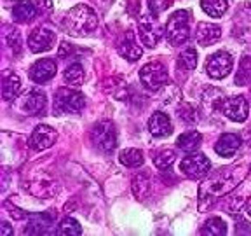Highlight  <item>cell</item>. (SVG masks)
<instances>
[{
  "label": "cell",
  "mask_w": 251,
  "mask_h": 236,
  "mask_svg": "<svg viewBox=\"0 0 251 236\" xmlns=\"http://www.w3.org/2000/svg\"><path fill=\"white\" fill-rule=\"evenodd\" d=\"M98 16L89 5H75L63 18V28L74 37L91 35L98 28Z\"/></svg>",
  "instance_id": "cell-1"
},
{
  "label": "cell",
  "mask_w": 251,
  "mask_h": 236,
  "mask_svg": "<svg viewBox=\"0 0 251 236\" xmlns=\"http://www.w3.org/2000/svg\"><path fill=\"white\" fill-rule=\"evenodd\" d=\"M166 37L173 46H181L190 37V12L176 11L168 20L166 25Z\"/></svg>",
  "instance_id": "cell-2"
},
{
  "label": "cell",
  "mask_w": 251,
  "mask_h": 236,
  "mask_svg": "<svg viewBox=\"0 0 251 236\" xmlns=\"http://www.w3.org/2000/svg\"><path fill=\"white\" fill-rule=\"evenodd\" d=\"M86 105V98L80 91L70 88H59L54 93V112L56 114H78Z\"/></svg>",
  "instance_id": "cell-3"
},
{
  "label": "cell",
  "mask_w": 251,
  "mask_h": 236,
  "mask_svg": "<svg viewBox=\"0 0 251 236\" xmlns=\"http://www.w3.org/2000/svg\"><path fill=\"white\" fill-rule=\"evenodd\" d=\"M91 140L100 150L110 152L117 147V130L112 121H100L91 130Z\"/></svg>",
  "instance_id": "cell-4"
},
{
  "label": "cell",
  "mask_w": 251,
  "mask_h": 236,
  "mask_svg": "<svg viewBox=\"0 0 251 236\" xmlns=\"http://www.w3.org/2000/svg\"><path fill=\"white\" fill-rule=\"evenodd\" d=\"M141 84L150 91H159L168 83V70L161 61H150L140 70Z\"/></svg>",
  "instance_id": "cell-5"
},
{
  "label": "cell",
  "mask_w": 251,
  "mask_h": 236,
  "mask_svg": "<svg viewBox=\"0 0 251 236\" xmlns=\"http://www.w3.org/2000/svg\"><path fill=\"white\" fill-rule=\"evenodd\" d=\"M211 168V163L204 154L194 152L188 154L187 157H183L180 163V170L183 175H187L188 178H201Z\"/></svg>",
  "instance_id": "cell-6"
},
{
  "label": "cell",
  "mask_w": 251,
  "mask_h": 236,
  "mask_svg": "<svg viewBox=\"0 0 251 236\" xmlns=\"http://www.w3.org/2000/svg\"><path fill=\"white\" fill-rule=\"evenodd\" d=\"M220 112L234 122H244L248 119V112H250V103L243 94L230 96V98H225L222 102Z\"/></svg>",
  "instance_id": "cell-7"
},
{
  "label": "cell",
  "mask_w": 251,
  "mask_h": 236,
  "mask_svg": "<svg viewBox=\"0 0 251 236\" xmlns=\"http://www.w3.org/2000/svg\"><path fill=\"white\" fill-rule=\"evenodd\" d=\"M232 67H234V59L227 51H218L215 55H211L206 61V74L211 79H224L230 74Z\"/></svg>",
  "instance_id": "cell-8"
},
{
  "label": "cell",
  "mask_w": 251,
  "mask_h": 236,
  "mask_svg": "<svg viewBox=\"0 0 251 236\" xmlns=\"http://www.w3.org/2000/svg\"><path fill=\"white\" fill-rule=\"evenodd\" d=\"M138 35L141 44H145L147 47H155L162 37V27L159 21L153 20V16H141L138 23Z\"/></svg>",
  "instance_id": "cell-9"
},
{
  "label": "cell",
  "mask_w": 251,
  "mask_h": 236,
  "mask_svg": "<svg viewBox=\"0 0 251 236\" xmlns=\"http://www.w3.org/2000/svg\"><path fill=\"white\" fill-rule=\"evenodd\" d=\"M46 105H47V96L40 89H30L20 100V109L23 110L25 114H30V116L42 114L44 110H46Z\"/></svg>",
  "instance_id": "cell-10"
},
{
  "label": "cell",
  "mask_w": 251,
  "mask_h": 236,
  "mask_svg": "<svg viewBox=\"0 0 251 236\" xmlns=\"http://www.w3.org/2000/svg\"><path fill=\"white\" fill-rule=\"evenodd\" d=\"M56 44L54 31L49 28H37L31 31V35L28 37V47L31 53H46L52 49Z\"/></svg>",
  "instance_id": "cell-11"
},
{
  "label": "cell",
  "mask_w": 251,
  "mask_h": 236,
  "mask_svg": "<svg viewBox=\"0 0 251 236\" xmlns=\"http://www.w3.org/2000/svg\"><path fill=\"white\" fill-rule=\"evenodd\" d=\"M56 138H58V133L52 130L51 126L39 124L30 137V147L33 150H46L51 146H54Z\"/></svg>",
  "instance_id": "cell-12"
},
{
  "label": "cell",
  "mask_w": 251,
  "mask_h": 236,
  "mask_svg": "<svg viewBox=\"0 0 251 236\" xmlns=\"http://www.w3.org/2000/svg\"><path fill=\"white\" fill-rule=\"evenodd\" d=\"M56 75V63L51 58H42L30 68V79L37 84H44Z\"/></svg>",
  "instance_id": "cell-13"
},
{
  "label": "cell",
  "mask_w": 251,
  "mask_h": 236,
  "mask_svg": "<svg viewBox=\"0 0 251 236\" xmlns=\"http://www.w3.org/2000/svg\"><path fill=\"white\" fill-rule=\"evenodd\" d=\"M117 51L122 58L129 59V61H136V59H140L141 55H143V49H141V46L138 44V40L134 39L133 31H127V33L119 40Z\"/></svg>",
  "instance_id": "cell-14"
},
{
  "label": "cell",
  "mask_w": 251,
  "mask_h": 236,
  "mask_svg": "<svg viewBox=\"0 0 251 236\" xmlns=\"http://www.w3.org/2000/svg\"><path fill=\"white\" fill-rule=\"evenodd\" d=\"M149 131L153 137H168L173 133L171 119L164 112H153L149 119Z\"/></svg>",
  "instance_id": "cell-15"
},
{
  "label": "cell",
  "mask_w": 251,
  "mask_h": 236,
  "mask_svg": "<svg viewBox=\"0 0 251 236\" xmlns=\"http://www.w3.org/2000/svg\"><path fill=\"white\" fill-rule=\"evenodd\" d=\"M222 37V28L213 23H199L196 30V40L201 46H211Z\"/></svg>",
  "instance_id": "cell-16"
},
{
  "label": "cell",
  "mask_w": 251,
  "mask_h": 236,
  "mask_svg": "<svg viewBox=\"0 0 251 236\" xmlns=\"http://www.w3.org/2000/svg\"><path fill=\"white\" fill-rule=\"evenodd\" d=\"M241 147V137L235 133H225L220 137V140L216 142L215 150L224 157H230L237 152V149Z\"/></svg>",
  "instance_id": "cell-17"
},
{
  "label": "cell",
  "mask_w": 251,
  "mask_h": 236,
  "mask_svg": "<svg viewBox=\"0 0 251 236\" xmlns=\"http://www.w3.org/2000/svg\"><path fill=\"white\" fill-rule=\"evenodd\" d=\"M21 91V81L20 77L14 74V72H5L4 74V81H2V96L7 102L18 98V94Z\"/></svg>",
  "instance_id": "cell-18"
},
{
  "label": "cell",
  "mask_w": 251,
  "mask_h": 236,
  "mask_svg": "<svg viewBox=\"0 0 251 236\" xmlns=\"http://www.w3.org/2000/svg\"><path fill=\"white\" fill-rule=\"evenodd\" d=\"M35 14H37V7L31 0H20L14 5V9H12V18L18 23H28V21H31L35 18Z\"/></svg>",
  "instance_id": "cell-19"
},
{
  "label": "cell",
  "mask_w": 251,
  "mask_h": 236,
  "mask_svg": "<svg viewBox=\"0 0 251 236\" xmlns=\"http://www.w3.org/2000/svg\"><path fill=\"white\" fill-rule=\"evenodd\" d=\"M201 144H202V137H201L199 131H194V130L181 133L176 140V146L181 150H185V152H194V150L199 149Z\"/></svg>",
  "instance_id": "cell-20"
},
{
  "label": "cell",
  "mask_w": 251,
  "mask_h": 236,
  "mask_svg": "<svg viewBox=\"0 0 251 236\" xmlns=\"http://www.w3.org/2000/svg\"><path fill=\"white\" fill-rule=\"evenodd\" d=\"M150 177L147 173H138L133 177V182H131V189H133V194L138 198V200H143V198L149 196L150 193Z\"/></svg>",
  "instance_id": "cell-21"
},
{
  "label": "cell",
  "mask_w": 251,
  "mask_h": 236,
  "mask_svg": "<svg viewBox=\"0 0 251 236\" xmlns=\"http://www.w3.org/2000/svg\"><path fill=\"white\" fill-rule=\"evenodd\" d=\"M201 7L211 18H222L228 9V0H201Z\"/></svg>",
  "instance_id": "cell-22"
},
{
  "label": "cell",
  "mask_w": 251,
  "mask_h": 236,
  "mask_svg": "<svg viewBox=\"0 0 251 236\" xmlns=\"http://www.w3.org/2000/svg\"><path fill=\"white\" fill-rule=\"evenodd\" d=\"M63 77H65V83L70 84V86H80L84 83V79H86V70H84L80 63H74V65L67 67Z\"/></svg>",
  "instance_id": "cell-23"
},
{
  "label": "cell",
  "mask_w": 251,
  "mask_h": 236,
  "mask_svg": "<svg viewBox=\"0 0 251 236\" xmlns=\"http://www.w3.org/2000/svg\"><path fill=\"white\" fill-rule=\"evenodd\" d=\"M119 161L127 168H138L143 165V152L138 149H126L119 156Z\"/></svg>",
  "instance_id": "cell-24"
},
{
  "label": "cell",
  "mask_w": 251,
  "mask_h": 236,
  "mask_svg": "<svg viewBox=\"0 0 251 236\" xmlns=\"http://www.w3.org/2000/svg\"><path fill=\"white\" fill-rule=\"evenodd\" d=\"M201 233H202V235H209V236H224V235H227V224L224 222V219L213 217V219H209L208 222L202 226Z\"/></svg>",
  "instance_id": "cell-25"
},
{
  "label": "cell",
  "mask_w": 251,
  "mask_h": 236,
  "mask_svg": "<svg viewBox=\"0 0 251 236\" xmlns=\"http://www.w3.org/2000/svg\"><path fill=\"white\" fill-rule=\"evenodd\" d=\"M176 65H178V68H180V70H187V72L194 70V68L197 67V53H196V49H192V47L185 49V51L178 56Z\"/></svg>",
  "instance_id": "cell-26"
},
{
  "label": "cell",
  "mask_w": 251,
  "mask_h": 236,
  "mask_svg": "<svg viewBox=\"0 0 251 236\" xmlns=\"http://www.w3.org/2000/svg\"><path fill=\"white\" fill-rule=\"evenodd\" d=\"M80 233H82V228H80V224H78L75 219H72V217L63 219L61 224L58 226V235H63V236H78Z\"/></svg>",
  "instance_id": "cell-27"
},
{
  "label": "cell",
  "mask_w": 251,
  "mask_h": 236,
  "mask_svg": "<svg viewBox=\"0 0 251 236\" xmlns=\"http://www.w3.org/2000/svg\"><path fill=\"white\" fill-rule=\"evenodd\" d=\"M175 150L171 149H162L153 156V165L157 166L159 170H166L175 163Z\"/></svg>",
  "instance_id": "cell-28"
},
{
  "label": "cell",
  "mask_w": 251,
  "mask_h": 236,
  "mask_svg": "<svg viewBox=\"0 0 251 236\" xmlns=\"http://www.w3.org/2000/svg\"><path fill=\"white\" fill-rule=\"evenodd\" d=\"M235 84H241V86L251 84V58L250 56H244V59L241 61V68H239V72H237V77H235Z\"/></svg>",
  "instance_id": "cell-29"
},
{
  "label": "cell",
  "mask_w": 251,
  "mask_h": 236,
  "mask_svg": "<svg viewBox=\"0 0 251 236\" xmlns=\"http://www.w3.org/2000/svg\"><path fill=\"white\" fill-rule=\"evenodd\" d=\"M169 5H171V0H149L150 14H153V16H157L159 12L166 11Z\"/></svg>",
  "instance_id": "cell-30"
},
{
  "label": "cell",
  "mask_w": 251,
  "mask_h": 236,
  "mask_svg": "<svg viewBox=\"0 0 251 236\" xmlns=\"http://www.w3.org/2000/svg\"><path fill=\"white\" fill-rule=\"evenodd\" d=\"M7 44L14 49L16 55H20L21 53V37L18 31H14V33H11V35L7 37Z\"/></svg>",
  "instance_id": "cell-31"
},
{
  "label": "cell",
  "mask_w": 251,
  "mask_h": 236,
  "mask_svg": "<svg viewBox=\"0 0 251 236\" xmlns=\"http://www.w3.org/2000/svg\"><path fill=\"white\" fill-rule=\"evenodd\" d=\"M0 235H2V236L12 235V229L9 228V224H7V222H2V229H0Z\"/></svg>",
  "instance_id": "cell-32"
},
{
  "label": "cell",
  "mask_w": 251,
  "mask_h": 236,
  "mask_svg": "<svg viewBox=\"0 0 251 236\" xmlns=\"http://www.w3.org/2000/svg\"><path fill=\"white\" fill-rule=\"evenodd\" d=\"M246 212H248V215L251 217V198L248 200V203H246Z\"/></svg>",
  "instance_id": "cell-33"
},
{
  "label": "cell",
  "mask_w": 251,
  "mask_h": 236,
  "mask_svg": "<svg viewBox=\"0 0 251 236\" xmlns=\"http://www.w3.org/2000/svg\"><path fill=\"white\" fill-rule=\"evenodd\" d=\"M100 2H101L103 5H110L112 2H114V0H100Z\"/></svg>",
  "instance_id": "cell-34"
}]
</instances>
